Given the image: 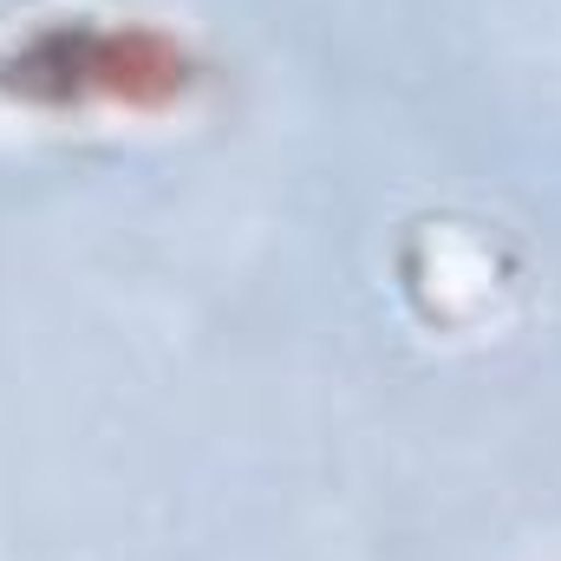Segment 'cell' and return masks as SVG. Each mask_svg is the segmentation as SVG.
Listing matches in <instances>:
<instances>
[{
  "label": "cell",
  "mask_w": 561,
  "mask_h": 561,
  "mask_svg": "<svg viewBox=\"0 0 561 561\" xmlns=\"http://www.w3.org/2000/svg\"><path fill=\"white\" fill-rule=\"evenodd\" d=\"M203 85V46L157 13L46 7L0 26V112L20 118H170Z\"/></svg>",
  "instance_id": "obj_1"
}]
</instances>
